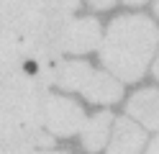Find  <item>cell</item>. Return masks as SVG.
<instances>
[{"instance_id":"7a4b0ae2","label":"cell","mask_w":159,"mask_h":154,"mask_svg":"<svg viewBox=\"0 0 159 154\" xmlns=\"http://www.w3.org/2000/svg\"><path fill=\"white\" fill-rule=\"evenodd\" d=\"M54 85L82 92L90 103H118L123 98L121 82L105 72L93 69L87 62H57Z\"/></svg>"},{"instance_id":"30bf717a","label":"cell","mask_w":159,"mask_h":154,"mask_svg":"<svg viewBox=\"0 0 159 154\" xmlns=\"http://www.w3.org/2000/svg\"><path fill=\"white\" fill-rule=\"evenodd\" d=\"M93 8H98V10H108V8H113V3L116 0H87Z\"/></svg>"},{"instance_id":"52a82bcc","label":"cell","mask_w":159,"mask_h":154,"mask_svg":"<svg viewBox=\"0 0 159 154\" xmlns=\"http://www.w3.org/2000/svg\"><path fill=\"white\" fill-rule=\"evenodd\" d=\"M128 116L141 121L146 128L159 131V90L146 87V90H139L136 95H131V100H128Z\"/></svg>"},{"instance_id":"7c38bea8","label":"cell","mask_w":159,"mask_h":154,"mask_svg":"<svg viewBox=\"0 0 159 154\" xmlns=\"http://www.w3.org/2000/svg\"><path fill=\"white\" fill-rule=\"evenodd\" d=\"M128 5H141V3H146V0H126Z\"/></svg>"},{"instance_id":"8fae6325","label":"cell","mask_w":159,"mask_h":154,"mask_svg":"<svg viewBox=\"0 0 159 154\" xmlns=\"http://www.w3.org/2000/svg\"><path fill=\"white\" fill-rule=\"evenodd\" d=\"M146 154H159V136L149 144V149H146Z\"/></svg>"},{"instance_id":"277c9868","label":"cell","mask_w":159,"mask_h":154,"mask_svg":"<svg viewBox=\"0 0 159 154\" xmlns=\"http://www.w3.org/2000/svg\"><path fill=\"white\" fill-rule=\"evenodd\" d=\"M103 39V28L95 18H67L59 34V51H72V54H82V51H93Z\"/></svg>"},{"instance_id":"5b68a950","label":"cell","mask_w":159,"mask_h":154,"mask_svg":"<svg viewBox=\"0 0 159 154\" xmlns=\"http://www.w3.org/2000/svg\"><path fill=\"white\" fill-rule=\"evenodd\" d=\"M52 136H46L41 126H23V123L0 118V152L5 149H49Z\"/></svg>"},{"instance_id":"9c48e42d","label":"cell","mask_w":159,"mask_h":154,"mask_svg":"<svg viewBox=\"0 0 159 154\" xmlns=\"http://www.w3.org/2000/svg\"><path fill=\"white\" fill-rule=\"evenodd\" d=\"M23 64H26V59H23V51H21V41L13 39V36L0 34V75L21 69Z\"/></svg>"},{"instance_id":"3957f363","label":"cell","mask_w":159,"mask_h":154,"mask_svg":"<svg viewBox=\"0 0 159 154\" xmlns=\"http://www.w3.org/2000/svg\"><path fill=\"white\" fill-rule=\"evenodd\" d=\"M41 123L57 133V136H72L82 128L85 123V110L75 100L62 98V95H46L44 110H41Z\"/></svg>"},{"instance_id":"8992f818","label":"cell","mask_w":159,"mask_h":154,"mask_svg":"<svg viewBox=\"0 0 159 154\" xmlns=\"http://www.w3.org/2000/svg\"><path fill=\"white\" fill-rule=\"evenodd\" d=\"M146 144V133L131 118H118L113 128V139L108 144V154H141Z\"/></svg>"},{"instance_id":"5bb4252c","label":"cell","mask_w":159,"mask_h":154,"mask_svg":"<svg viewBox=\"0 0 159 154\" xmlns=\"http://www.w3.org/2000/svg\"><path fill=\"white\" fill-rule=\"evenodd\" d=\"M34 154H67V152H34Z\"/></svg>"},{"instance_id":"9a60e30c","label":"cell","mask_w":159,"mask_h":154,"mask_svg":"<svg viewBox=\"0 0 159 154\" xmlns=\"http://www.w3.org/2000/svg\"><path fill=\"white\" fill-rule=\"evenodd\" d=\"M154 10H157V16H159V0H157V3H154Z\"/></svg>"},{"instance_id":"4fadbf2b","label":"cell","mask_w":159,"mask_h":154,"mask_svg":"<svg viewBox=\"0 0 159 154\" xmlns=\"http://www.w3.org/2000/svg\"><path fill=\"white\" fill-rule=\"evenodd\" d=\"M154 77H157V80H159V59H157V62H154Z\"/></svg>"},{"instance_id":"6da1fadb","label":"cell","mask_w":159,"mask_h":154,"mask_svg":"<svg viewBox=\"0 0 159 154\" xmlns=\"http://www.w3.org/2000/svg\"><path fill=\"white\" fill-rule=\"evenodd\" d=\"M100 41V62L118 80L136 82L157 49L159 28L146 16H121L108 26Z\"/></svg>"},{"instance_id":"ba28073f","label":"cell","mask_w":159,"mask_h":154,"mask_svg":"<svg viewBox=\"0 0 159 154\" xmlns=\"http://www.w3.org/2000/svg\"><path fill=\"white\" fill-rule=\"evenodd\" d=\"M111 123H113V116L111 110H103V113H95L93 118H87L82 123V147L87 152H98L105 147L108 141V131H111Z\"/></svg>"}]
</instances>
